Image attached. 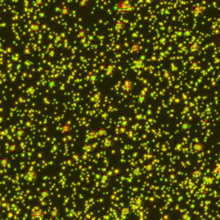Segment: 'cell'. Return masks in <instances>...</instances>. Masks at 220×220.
Masks as SVG:
<instances>
[{
  "mask_svg": "<svg viewBox=\"0 0 220 220\" xmlns=\"http://www.w3.org/2000/svg\"><path fill=\"white\" fill-rule=\"evenodd\" d=\"M49 196H50V193H49V191L48 190H46V189H42V190L40 191V197L41 199L46 200V199H47Z\"/></svg>",
  "mask_w": 220,
  "mask_h": 220,
  "instance_id": "18",
  "label": "cell"
},
{
  "mask_svg": "<svg viewBox=\"0 0 220 220\" xmlns=\"http://www.w3.org/2000/svg\"><path fill=\"white\" fill-rule=\"evenodd\" d=\"M97 132H98L99 137H103V136L106 135V131L105 129H103V128H98Z\"/></svg>",
  "mask_w": 220,
  "mask_h": 220,
  "instance_id": "21",
  "label": "cell"
},
{
  "mask_svg": "<svg viewBox=\"0 0 220 220\" xmlns=\"http://www.w3.org/2000/svg\"><path fill=\"white\" fill-rule=\"evenodd\" d=\"M121 90L124 93H130L133 90V84L132 82L129 79H126L125 81H124L123 84H122V87H121Z\"/></svg>",
  "mask_w": 220,
  "mask_h": 220,
  "instance_id": "10",
  "label": "cell"
},
{
  "mask_svg": "<svg viewBox=\"0 0 220 220\" xmlns=\"http://www.w3.org/2000/svg\"><path fill=\"white\" fill-rule=\"evenodd\" d=\"M142 171H143V170L140 168L139 166H133L131 169V174L134 178H139L142 175Z\"/></svg>",
  "mask_w": 220,
  "mask_h": 220,
  "instance_id": "13",
  "label": "cell"
},
{
  "mask_svg": "<svg viewBox=\"0 0 220 220\" xmlns=\"http://www.w3.org/2000/svg\"><path fill=\"white\" fill-rule=\"evenodd\" d=\"M201 46L198 42H194L188 46V52L192 55H198L200 53Z\"/></svg>",
  "mask_w": 220,
  "mask_h": 220,
  "instance_id": "8",
  "label": "cell"
},
{
  "mask_svg": "<svg viewBox=\"0 0 220 220\" xmlns=\"http://www.w3.org/2000/svg\"><path fill=\"white\" fill-rule=\"evenodd\" d=\"M191 128V125L189 122H187V121H184V122H182L180 125V131H182V132H187V131L189 130Z\"/></svg>",
  "mask_w": 220,
  "mask_h": 220,
  "instance_id": "17",
  "label": "cell"
},
{
  "mask_svg": "<svg viewBox=\"0 0 220 220\" xmlns=\"http://www.w3.org/2000/svg\"><path fill=\"white\" fill-rule=\"evenodd\" d=\"M10 160H9V158L7 157V156H2V158H1V160H0V164H1V167L2 168H6V167H8L9 165H10Z\"/></svg>",
  "mask_w": 220,
  "mask_h": 220,
  "instance_id": "16",
  "label": "cell"
},
{
  "mask_svg": "<svg viewBox=\"0 0 220 220\" xmlns=\"http://www.w3.org/2000/svg\"><path fill=\"white\" fill-rule=\"evenodd\" d=\"M37 177H38V173L34 169L28 170L23 175V179L29 184H34L37 180Z\"/></svg>",
  "mask_w": 220,
  "mask_h": 220,
  "instance_id": "2",
  "label": "cell"
},
{
  "mask_svg": "<svg viewBox=\"0 0 220 220\" xmlns=\"http://www.w3.org/2000/svg\"><path fill=\"white\" fill-rule=\"evenodd\" d=\"M141 49H142V46L140 45V43L137 42V41L132 42L130 46V52L132 53H133V54L139 53L140 51H141Z\"/></svg>",
  "mask_w": 220,
  "mask_h": 220,
  "instance_id": "12",
  "label": "cell"
},
{
  "mask_svg": "<svg viewBox=\"0 0 220 220\" xmlns=\"http://www.w3.org/2000/svg\"><path fill=\"white\" fill-rule=\"evenodd\" d=\"M113 29L118 33H122L125 29V23L121 20H115L113 23Z\"/></svg>",
  "mask_w": 220,
  "mask_h": 220,
  "instance_id": "7",
  "label": "cell"
},
{
  "mask_svg": "<svg viewBox=\"0 0 220 220\" xmlns=\"http://www.w3.org/2000/svg\"><path fill=\"white\" fill-rule=\"evenodd\" d=\"M86 137H87V140L90 141V142H94V141H95L98 138H100L99 134H98V132H97V129H96V130H95V129H90V130L87 132Z\"/></svg>",
  "mask_w": 220,
  "mask_h": 220,
  "instance_id": "9",
  "label": "cell"
},
{
  "mask_svg": "<svg viewBox=\"0 0 220 220\" xmlns=\"http://www.w3.org/2000/svg\"><path fill=\"white\" fill-rule=\"evenodd\" d=\"M45 211L39 206H35L30 211V217L32 220H43Z\"/></svg>",
  "mask_w": 220,
  "mask_h": 220,
  "instance_id": "3",
  "label": "cell"
},
{
  "mask_svg": "<svg viewBox=\"0 0 220 220\" xmlns=\"http://www.w3.org/2000/svg\"><path fill=\"white\" fill-rule=\"evenodd\" d=\"M115 10L122 15H129L134 11V6L128 0H121L116 3L115 5Z\"/></svg>",
  "mask_w": 220,
  "mask_h": 220,
  "instance_id": "1",
  "label": "cell"
},
{
  "mask_svg": "<svg viewBox=\"0 0 220 220\" xmlns=\"http://www.w3.org/2000/svg\"><path fill=\"white\" fill-rule=\"evenodd\" d=\"M213 173H214V175L217 178H218L220 180V165H218V166H216L215 169L213 170Z\"/></svg>",
  "mask_w": 220,
  "mask_h": 220,
  "instance_id": "20",
  "label": "cell"
},
{
  "mask_svg": "<svg viewBox=\"0 0 220 220\" xmlns=\"http://www.w3.org/2000/svg\"><path fill=\"white\" fill-rule=\"evenodd\" d=\"M194 220H205V219H203V218H195Z\"/></svg>",
  "mask_w": 220,
  "mask_h": 220,
  "instance_id": "22",
  "label": "cell"
},
{
  "mask_svg": "<svg viewBox=\"0 0 220 220\" xmlns=\"http://www.w3.org/2000/svg\"><path fill=\"white\" fill-rule=\"evenodd\" d=\"M83 150H84L85 152H92L94 150V147L90 143H86L83 147Z\"/></svg>",
  "mask_w": 220,
  "mask_h": 220,
  "instance_id": "19",
  "label": "cell"
},
{
  "mask_svg": "<svg viewBox=\"0 0 220 220\" xmlns=\"http://www.w3.org/2000/svg\"><path fill=\"white\" fill-rule=\"evenodd\" d=\"M71 130H72V126L70 123H65L61 126V133L62 134H67V133L70 132Z\"/></svg>",
  "mask_w": 220,
  "mask_h": 220,
  "instance_id": "15",
  "label": "cell"
},
{
  "mask_svg": "<svg viewBox=\"0 0 220 220\" xmlns=\"http://www.w3.org/2000/svg\"><path fill=\"white\" fill-rule=\"evenodd\" d=\"M101 145H102V148L105 150H112L115 146V141L110 137H105L101 141Z\"/></svg>",
  "mask_w": 220,
  "mask_h": 220,
  "instance_id": "6",
  "label": "cell"
},
{
  "mask_svg": "<svg viewBox=\"0 0 220 220\" xmlns=\"http://www.w3.org/2000/svg\"><path fill=\"white\" fill-rule=\"evenodd\" d=\"M203 171L199 169V168H193L191 170L190 173V177L192 180H194V181H200V180L203 179Z\"/></svg>",
  "mask_w": 220,
  "mask_h": 220,
  "instance_id": "4",
  "label": "cell"
},
{
  "mask_svg": "<svg viewBox=\"0 0 220 220\" xmlns=\"http://www.w3.org/2000/svg\"><path fill=\"white\" fill-rule=\"evenodd\" d=\"M120 213L123 218L126 219V218H128L132 215V209H131L130 206H128V205L122 206L120 209Z\"/></svg>",
  "mask_w": 220,
  "mask_h": 220,
  "instance_id": "11",
  "label": "cell"
},
{
  "mask_svg": "<svg viewBox=\"0 0 220 220\" xmlns=\"http://www.w3.org/2000/svg\"><path fill=\"white\" fill-rule=\"evenodd\" d=\"M155 165L153 163L151 162H148L146 163L144 166V170H145L146 173H152L154 170H155Z\"/></svg>",
  "mask_w": 220,
  "mask_h": 220,
  "instance_id": "14",
  "label": "cell"
},
{
  "mask_svg": "<svg viewBox=\"0 0 220 220\" xmlns=\"http://www.w3.org/2000/svg\"><path fill=\"white\" fill-rule=\"evenodd\" d=\"M204 12H205V8L200 4H196L192 8V14L196 18L201 17L202 15H204Z\"/></svg>",
  "mask_w": 220,
  "mask_h": 220,
  "instance_id": "5",
  "label": "cell"
}]
</instances>
